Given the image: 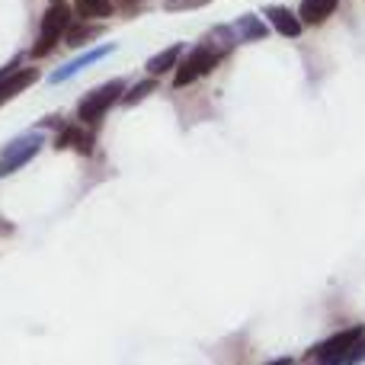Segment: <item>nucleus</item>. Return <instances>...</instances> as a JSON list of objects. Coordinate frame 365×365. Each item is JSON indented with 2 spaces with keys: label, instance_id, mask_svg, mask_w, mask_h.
<instances>
[{
  "label": "nucleus",
  "instance_id": "nucleus-1",
  "mask_svg": "<svg viewBox=\"0 0 365 365\" xmlns=\"http://www.w3.org/2000/svg\"><path fill=\"white\" fill-rule=\"evenodd\" d=\"M311 365H359L365 362V330L353 327L343 334L324 340L321 346L311 349L308 356Z\"/></svg>",
  "mask_w": 365,
  "mask_h": 365
},
{
  "label": "nucleus",
  "instance_id": "nucleus-2",
  "mask_svg": "<svg viewBox=\"0 0 365 365\" xmlns=\"http://www.w3.org/2000/svg\"><path fill=\"white\" fill-rule=\"evenodd\" d=\"M225 48L227 45H212V42L195 45V48L182 58L177 74H173V87H189V83H195L199 77L212 74V71L218 68V61L225 58Z\"/></svg>",
  "mask_w": 365,
  "mask_h": 365
},
{
  "label": "nucleus",
  "instance_id": "nucleus-3",
  "mask_svg": "<svg viewBox=\"0 0 365 365\" xmlns=\"http://www.w3.org/2000/svg\"><path fill=\"white\" fill-rule=\"evenodd\" d=\"M122 96H125V83L109 81V83H103V87L90 90V93L83 96L81 106H77V115H81V122H87V125H96V122H100L103 115L122 100Z\"/></svg>",
  "mask_w": 365,
  "mask_h": 365
},
{
  "label": "nucleus",
  "instance_id": "nucleus-4",
  "mask_svg": "<svg viewBox=\"0 0 365 365\" xmlns=\"http://www.w3.org/2000/svg\"><path fill=\"white\" fill-rule=\"evenodd\" d=\"M68 29H71L68 6L51 4V10L45 13V19H42V32H38L36 45H32V58H45L58 42H61V38H68Z\"/></svg>",
  "mask_w": 365,
  "mask_h": 365
},
{
  "label": "nucleus",
  "instance_id": "nucleus-5",
  "mask_svg": "<svg viewBox=\"0 0 365 365\" xmlns=\"http://www.w3.org/2000/svg\"><path fill=\"white\" fill-rule=\"evenodd\" d=\"M42 145H45V138L38 132H29V135H23V138L10 141L6 151L0 154V177H10V173H16L19 167H26L38 151H42Z\"/></svg>",
  "mask_w": 365,
  "mask_h": 365
},
{
  "label": "nucleus",
  "instance_id": "nucleus-6",
  "mask_svg": "<svg viewBox=\"0 0 365 365\" xmlns=\"http://www.w3.org/2000/svg\"><path fill=\"white\" fill-rule=\"evenodd\" d=\"M115 51V45L113 42H103V45H96V48H90V51H83V55H77V58H71L68 64H61V68H55L48 74V83H64L68 77H74V74H81V71H87L90 64H96V61H103L106 55H113Z\"/></svg>",
  "mask_w": 365,
  "mask_h": 365
},
{
  "label": "nucleus",
  "instance_id": "nucleus-7",
  "mask_svg": "<svg viewBox=\"0 0 365 365\" xmlns=\"http://www.w3.org/2000/svg\"><path fill=\"white\" fill-rule=\"evenodd\" d=\"M36 81H38L36 68H6V71H0V106H4L10 96L23 93L26 87H32Z\"/></svg>",
  "mask_w": 365,
  "mask_h": 365
},
{
  "label": "nucleus",
  "instance_id": "nucleus-8",
  "mask_svg": "<svg viewBox=\"0 0 365 365\" xmlns=\"http://www.w3.org/2000/svg\"><path fill=\"white\" fill-rule=\"evenodd\" d=\"M55 148H61V151L74 148V151L90 154L93 151V132H87V128H81V125H64L55 138Z\"/></svg>",
  "mask_w": 365,
  "mask_h": 365
},
{
  "label": "nucleus",
  "instance_id": "nucleus-9",
  "mask_svg": "<svg viewBox=\"0 0 365 365\" xmlns=\"http://www.w3.org/2000/svg\"><path fill=\"white\" fill-rule=\"evenodd\" d=\"M266 16H269L272 29L282 32V36H289V38L302 36V16H295V13L285 10V6H269V10H266Z\"/></svg>",
  "mask_w": 365,
  "mask_h": 365
},
{
  "label": "nucleus",
  "instance_id": "nucleus-10",
  "mask_svg": "<svg viewBox=\"0 0 365 365\" xmlns=\"http://www.w3.org/2000/svg\"><path fill=\"white\" fill-rule=\"evenodd\" d=\"M336 6H340V0H302V23L308 26L327 23Z\"/></svg>",
  "mask_w": 365,
  "mask_h": 365
},
{
  "label": "nucleus",
  "instance_id": "nucleus-11",
  "mask_svg": "<svg viewBox=\"0 0 365 365\" xmlns=\"http://www.w3.org/2000/svg\"><path fill=\"white\" fill-rule=\"evenodd\" d=\"M182 55V45H170V48H164L158 58H151L148 61V74L151 77H158V74H167V71L177 64V58Z\"/></svg>",
  "mask_w": 365,
  "mask_h": 365
},
{
  "label": "nucleus",
  "instance_id": "nucleus-12",
  "mask_svg": "<svg viewBox=\"0 0 365 365\" xmlns=\"http://www.w3.org/2000/svg\"><path fill=\"white\" fill-rule=\"evenodd\" d=\"M77 13L87 19H106L113 16V0H74Z\"/></svg>",
  "mask_w": 365,
  "mask_h": 365
},
{
  "label": "nucleus",
  "instance_id": "nucleus-13",
  "mask_svg": "<svg viewBox=\"0 0 365 365\" xmlns=\"http://www.w3.org/2000/svg\"><path fill=\"white\" fill-rule=\"evenodd\" d=\"M237 29H240V36H244V38H263L266 32H269L263 23H259V16H253V13H250V16H240L237 19Z\"/></svg>",
  "mask_w": 365,
  "mask_h": 365
},
{
  "label": "nucleus",
  "instance_id": "nucleus-14",
  "mask_svg": "<svg viewBox=\"0 0 365 365\" xmlns=\"http://www.w3.org/2000/svg\"><path fill=\"white\" fill-rule=\"evenodd\" d=\"M154 87H158V81H151V77H148V81H141L138 87H132L125 96H122V106H135V103L145 100L148 93H154Z\"/></svg>",
  "mask_w": 365,
  "mask_h": 365
},
{
  "label": "nucleus",
  "instance_id": "nucleus-15",
  "mask_svg": "<svg viewBox=\"0 0 365 365\" xmlns=\"http://www.w3.org/2000/svg\"><path fill=\"white\" fill-rule=\"evenodd\" d=\"M205 4H212V0H167L170 10H195V6H205Z\"/></svg>",
  "mask_w": 365,
  "mask_h": 365
},
{
  "label": "nucleus",
  "instance_id": "nucleus-16",
  "mask_svg": "<svg viewBox=\"0 0 365 365\" xmlns=\"http://www.w3.org/2000/svg\"><path fill=\"white\" fill-rule=\"evenodd\" d=\"M74 29H77V32H71V29H68V42H71V45H81L83 38L93 36V29H90V26H74Z\"/></svg>",
  "mask_w": 365,
  "mask_h": 365
},
{
  "label": "nucleus",
  "instance_id": "nucleus-17",
  "mask_svg": "<svg viewBox=\"0 0 365 365\" xmlns=\"http://www.w3.org/2000/svg\"><path fill=\"white\" fill-rule=\"evenodd\" d=\"M269 365H292V359H276V362H269Z\"/></svg>",
  "mask_w": 365,
  "mask_h": 365
},
{
  "label": "nucleus",
  "instance_id": "nucleus-18",
  "mask_svg": "<svg viewBox=\"0 0 365 365\" xmlns=\"http://www.w3.org/2000/svg\"><path fill=\"white\" fill-rule=\"evenodd\" d=\"M122 4H138V0H122Z\"/></svg>",
  "mask_w": 365,
  "mask_h": 365
}]
</instances>
